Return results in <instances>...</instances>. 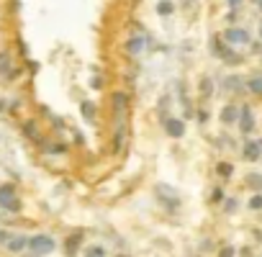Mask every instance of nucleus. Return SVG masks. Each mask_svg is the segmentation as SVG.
<instances>
[{
	"mask_svg": "<svg viewBox=\"0 0 262 257\" xmlns=\"http://www.w3.org/2000/svg\"><path fill=\"white\" fill-rule=\"evenodd\" d=\"M111 111H113V134H111V152L123 155L131 139V95L126 90L111 93Z\"/></svg>",
	"mask_w": 262,
	"mask_h": 257,
	"instance_id": "nucleus-1",
	"label": "nucleus"
},
{
	"mask_svg": "<svg viewBox=\"0 0 262 257\" xmlns=\"http://www.w3.org/2000/svg\"><path fill=\"white\" fill-rule=\"evenodd\" d=\"M208 49H211V57L219 59V62L226 65V67H239V65L244 62V54H242V52H234V47H231V44H226L219 34L211 36Z\"/></svg>",
	"mask_w": 262,
	"mask_h": 257,
	"instance_id": "nucleus-2",
	"label": "nucleus"
},
{
	"mask_svg": "<svg viewBox=\"0 0 262 257\" xmlns=\"http://www.w3.org/2000/svg\"><path fill=\"white\" fill-rule=\"evenodd\" d=\"M154 195H157V203H160V208L165 211V214H177V211L182 208V195L170 183H157L154 185Z\"/></svg>",
	"mask_w": 262,
	"mask_h": 257,
	"instance_id": "nucleus-3",
	"label": "nucleus"
},
{
	"mask_svg": "<svg viewBox=\"0 0 262 257\" xmlns=\"http://www.w3.org/2000/svg\"><path fill=\"white\" fill-rule=\"evenodd\" d=\"M0 211H5V214H21L23 211L21 195L13 183H0Z\"/></svg>",
	"mask_w": 262,
	"mask_h": 257,
	"instance_id": "nucleus-4",
	"label": "nucleus"
},
{
	"mask_svg": "<svg viewBox=\"0 0 262 257\" xmlns=\"http://www.w3.org/2000/svg\"><path fill=\"white\" fill-rule=\"evenodd\" d=\"M54 250H57V239L52 234L39 232L34 237H28V250L26 252H31L34 257H46V255H52Z\"/></svg>",
	"mask_w": 262,
	"mask_h": 257,
	"instance_id": "nucleus-5",
	"label": "nucleus"
},
{
	"mask_svg": "<svg viewBox=\"0 0 262 257\" xmlns=\"http://www.w3.org/2000/svg\"><path fill=\"white\" fill-rule=\"evenodd\" d=\"M216 85H219V90L224 95H244L247 93V80L242 78V75H237V72L224 75Z\"/></svg>",
	"mask_w": 262,
	"mask_h": 257,
	"instance_id": "nucleus-6",
	"label": "nucleus"
},
{
	"mask_svg": "<svg viewBox=\"0 0 262 257\" xmlns=\"http://www.w3.org/2000/svg\"><path fill=\"white\" fill-rule=\"evenodd\" d=\"M237 126H239V134L242 137H250V134H255L257 129V116H255V108L250 103H242L239 105V121H237Z\"/></svg>",
	"mask_w": 262,
	"mask_h": 257,
	"instance_id": "nucleus-7",
	"label": "nucleus"
},
{
	"mask_svg": "<svg viewBox=\"0 0 262 257\" xmlns=\"http://www.w3.org/2000/svg\"><path fill=\"white\" fill-rule=\"evenodd\" d=\"M221 39H224L226 44H231V47H250V44H252V34L247 31V28H242V26H229V28H224Z\"/></svg>",
	"mask_w": 262,
	"mask_h": 257,
	"instance_id": "nucleus-8",
	"label": "nucleus"
},
{
	"mask_svg": "<svg viewBox=\"0 0 262 257\" xmlns=\"http://www.w3.org/2000/svg\"><path fill=\"white\" fill-rule=\"evenodd\" d=\"M83 242H85V232H70L65 237V242H62V252H65V257H77V255H83Z\"/></svg>",
	"mask_w": 262,
	"mask_h": 257,
	"instance_id": "nucleus-9",
	"label": "nucleus"
},
{
	"mask_svg": "<svg viewBox=\"0 0 262 257\" xmlns=\"http://www.w3.org/2000/svg\"><path fill=\"white\" fill-rule=\"evenodd\" d=\"M162 129L170 139H182L185 131H188V126H185V118L182 116H170L162 121Z\"/></svg>",
	"mask_w": 262,
	"mask_h": 257,
	"instance_id": "nucleus-10",
	"label": "nucleus"
},
{
	"mask_svg": "<svg viewBox=\"0 0 262 257\" xmlns=\"http://www.w3.org/2000/svg\"><path fill=\"white\" fill-rule=\"evenodd\" d=\"M242 160H244V162H260V160H262V147H260V139L244 137V142H242Z\"/></svg>",
	"mask_w": 262,
	"mask_h": 257,
	"instance_id": "nucleus-11",
	"label": "nucleus"
},
{
	"mask_svg": "<svg viewBox=\"0 0 262 257\" xmlns=\"http://www.w3.org/2000/svg\"><path fill=\"white\" fill-rule=\"evenodd\" d=\"M216 90H219V85H216V80L211 78V75H200L198 78V98H200V103H208L216 95Z\"/></svg>",
	"mask_w": 262,
	"mask_h": 257,
	"instance_id": "nucleus-12",
	"label": "nucleus"
},
{
	"mask_svg": "<svg viewBox=\"0 0 262 257\" xmlns=\"http://www.w3.org/2000/svg\"><path fill=\"white\" fill-rule=\"evenodd\" d=\"M123 49H126V54L129 57H142L144 52H147V36L139 31V34H131L129 39H126V44H123Z\"/></svg>",
	"mask_w": 262,
	"mask_h": 257,
	"instance_id": "nucleus-13",
	"label": "nucleus"
},
{
	"mask_svg": "<svg viewBox=\"0 0 262 257\" xmlns=\"http://www.w3.org/2000/svg\"><path fill=\"white\" fill-rule=\"evenodd\" d=\"M175 93H177V100L182 103V118H190V116H195V111H193V103H190V95H188V85H185V80H177V83H175Z\"/></svg>",
	"mask_w": 262,
	"mask_h": 257,
	"instance_id": "nucleus-14",
	"label": "nucleus"
},
{
	"mask_svg": "<svg viewBox=\"0 0 262 257\" xmlns=\"http://www.w3.org/2000/svg\"><path fill=\"white\" fill-rule=\"evenodd\" d=\"M219 121H221V126H234L237 121H239V105H237V103H226V105H221Z\"/></svg>",
	"mask_w": 262,
	"mask_h": 257,
	"instance_id": "nucleus-15",
	"label": "nucleus"
},
{
	"mask_svg": "<svg viewBox=\"0 0 262 257\" xmlns=\"http://www.w3.org/2000/svg\"><path fill=\"white\" fill-rule=\"evenodd\" d=\"M5 250H8L10 255H23V252L28 250V237H26V234H13V237L8 239Z\"/></svg>",
	"mask_w": 262,
	"mask_h": 257,
	"instance_id": "nucleus-16",
	"label": "nucleus"
},
{
	"mask_svg": "<svg viewBox=\"0 0 262 257\" xmlns=\"http://www.w3.org/2000/svg\"><path fill=\"white\" fill-rule=\"evenodd\" d=\"M80 113H83V118L87 121V124H95V118H98V103L95 100H80Z\"/></svg>",
	"mask_w": 262,
	"mask_h": 257,
	"instance_id": "nucleus-17",
	"label": "nucleus"
},
{
	"mask_svg": "<svg viewBox=\"0 0 262 257\" xmlns=\"http://www.w3.org/2000/svg\"><path fill=\"white\" fill-rule=\"evenodd\" d=\"M247 93L255 98H262V72H255L247 78Z\"/></svg>",
	"mask_w": 262,
	"mask_h": 257,
	"instance_id": "nucleus-18",
	"label": "nucleus"
},
{
	"mask_svg": "<svg viewBox=\"0 0 262 257\" xmlns=\"http://www.w3.org/2000/svg\"><path fill=\"white\" fill-rule=\"evenodd\" d=\"M234 165H231L229 160H219V162H216V175H219L221 177V183H226V180H231V177H234Z\"/></svg>",
	"mask_w": 262,
	"mask_h": 257,
	"instance_id": "nucleus-19",
	"label": "nucleus"
},
{
	"mask_svg": "<svg viewBox=\"0 0 262 257\" xmlns=\"http://www.w3.org/2000/svg\"><path fill=\"white\" fill-rule=\"evenodd\" d=\"M23 137H28L31 142H36V144H41L44 139H41V131H39V124L34 118H28L26 124H23Z\"/></svg>",
	"mask_w": 262,
	"mask_h": 257,
	"instance_id": "nucleus-20",
	"label": "nucleus"
},
{
	"mask_svg": "<svg viewBox=\"0 0 262 257\" xmlns=\"http://www.w3.org/2000/svg\"><path fill=\"white\" fill-rule=\"evenodd\" d=\"M41 149H44L46 155H52V157L67 155V152H70V147H67L65 142H41Z\"/></svg>",
	"mask_w": 262,
	"mask_h": 257,
	"instance_id": "nucleus-21",
	"label": "nucleus"
},
{
	"mask_svg": "<svg viewBox=\"0 0 262 257\" xmlns=\"http://www.w3.org/2000/svg\"><path fill=\"white\" fill-rule=\"evenodd\" d=\"M83 257H108V250H105V245H100V242H92V245L83 247Z\"/></svg>",
	"mask_w": 262,
	"mask_h": 257,
	"instance_id": "nucleus-22",
	"label": "nucleus"
},
{
	"mask_svg": "<svg viewBox=\"0 0 262 257\" xmlns=\"http://www.w3.org/2000/svg\"><path fill=\"white\" fill-rule=\"evenodd\" d=\"M239 206H242V201L237 198V195H226V201L221 203V214L224 216H234L239 211Z\"/></svg>",
	"mask_w": 262,
	"mask_h": 257,
	"instance_id": "nucleus-23",
	"label": "nucleus"
},
{
	"mask_svg": "<svg viewBox=\"0 0 262 257\" xmlns=\"http://www.w3.org/2000/svg\"><path fill=\"white\" fill-rule=\"evenodd\" d=\"M244 185L255 190V193H262V172H247L244 175Z\"/></svg>",
	"mask_w": 262,
	"mask_h": 257,
	"instance_id": "nucleus-24",
	"label": "nucleus"
},
{
	"mask_svg": "<svg viewBox=\"0 0 262 257\" xmlns=\"http://www.w3.org/2000/svg\"><path fill=\"white\" fill-rule=\"evenodd\" d=\"M226 201V188H224V183L221 185H213L211 188V195H208V203L211 206H221Z\"/></svg>",
	"mask_w": 262,
	"mask_h": 257,
	"instance_id": "nucleus-25",
	"label": "nucleus"
},
{
	"mask_svg": "<svg viewBox=\"0 0 262 257\" xmlns=\"http://www.w3.org/2000/svg\"><path fill=\"white\" fill-rule=\"evenodd\" d=\"M219 250V245L211 239V237H203V239H198V255H211Z\"/></svg>",
	"mask_w": 262,
	"mask_h": 257,
	"instance_id": "nucleus-26",
	"label": "nucleus"
},
{
	"mask_svg": "<svg viewBox=\"0 0 262 257\" xmlns=\"http://www.w3.org/2000/svg\"><path fill=\"white\" fill-rule=\"evenodd\" d=\"M173 13H175V3H173V0H157V16L170 18Z\"/></svg>",
	"mask_w": 262,
	"mask_h": 257,
	"instance_id": "nucleus-27",
	"label": "nucleus"
},
{
	"mask_svg": "<svg viewBox=\"0 0 262 257\" xmlns=\"http://www.w3.org/2000/svg\"><path fill=\"white\" fill-rule=\"evenodd\" d=\"M216 257H239V250L231 245V242H224V245H219V250H216Z\"/></svg>",
	"mask_w": 262,
	"mask_h": 257,
	"instance_id": "nucleus-28",
	"label": "nucleus"
},
{
	"mask_svg": "<svg viewBox=\"0 0 262 257\" xmlns=\"http://www.w3.org/2000/svg\"><path fill=\"white\" fill-rule=\"evenodd\" d=\"M10 70H13L10 54H8V52H0V75H3V78H8V75H10Z\"/></svg>",
	"mask_w": 262,
	"mask_h": 257,
	"instance_id": "nucleus-29",
	"label": "nucleus"
},
{
	"mask_svg": "<svg viewBox=\"0 0 262 257\" xmlns=\"http://www.w3.org/2000/svg\"><path fill=\"white\" fill-rule=\"evenodd\" d=\"M195 121H198V126H206L211 121V111L206 108V105H198L195 108Z\"/></svg>",
	"mask_w": 262,
	"mask_h": 257,
	"instance_id": "nucleus-30",
	"label": "nucleus"
},
{
	"mask_svg": "<svg viewBox=\"0 0 262 257\" xmlns=\"http://www.w3.org/2000/svg\"><path fill=\"white\" fill-rule=\"evenodd\" d=\"M247 208L255 211V214H257V211H262V193H252V198L247 201Z\"/></svg>",
	"mask_w": 262,
	"mask_h": 257,
	"instance_id": "nucleus-31",
	"label": "nucleus"
},
{
	"mask_svg": "<svg viewBox=\"0 0 262 257\" xmlns=\"http://www.w3.org/2000/svg\"><path fill=\"white\" fill-rule=\"evenodd\" d=\"M90 87L92 90H103L105 87V78H103V75H92V78H90Z\"/></svg>",
	"mask_w": 262,
	"mask_h": 257,
	"instance_id": "nucleus-32",
	"label": "nucleus"
},
{
	"mask_svg": "<svg viewBox=\"0 0 262 257\" xmlns=\"http://www.w3.org/2000/svg\"><path fill=\"white\" fill-rule=\"evenodd\" d=\"M10 237H13V234H10L8 229H0V245H3V247H5V245H8V239H10Z\"/></svg>",
	"mask_w": 262,
	"mask_h": 257,
	"instance_id": "nucleus-33",
	"label": "nucleus"
},
{
	"mask_svg": "<svg viewBox=\"0 0 262 257\" xmlns=\"http://www.w3.org/2000/svg\"><path fill=\"white\" fill-rule=\"evenodd\" d=\"M239 257H255V250L252 247H244V250H239Z\"/></svg>",
	"mask_w": 262,
	"mask_h": 257,
	"instance_id": "nucleus-34",
	"label": "nucleus"
},
{
	"mask_svg": "<svg viewBox=\"0 0 262 257\" xmlns=\"http://www.w3.org/2000/svg\"><path fill=\"white\" fill-rule=\"evenodd\" d=\"M75 144H85V137H83V131H75Z\"/></svg>",
	"mask_w": 262,
	"mask_h": 257,
	"instance_id": "nucleus-35",
	"label": "nucleus"
},
{
	"mask_svg": "<svg viewBox=\"0 0 262 257\" xmlns=\"http://www.w3.org/2000/svg\"><path fill=\"white\" fill-rule=\"evenodd\" d=\"M252 237H255L257 245H262V229H252Z\"/></svg>",
	"mask_w": 262,
	"mask_h": 257,
	"instance_id": "nucleus-36",
	"label": "nucleus"
},
{
	"mask_svg": "<svg viewBox=\"0 0 262 257\" xmlns=\"http://www.w3.org/2000/svg\"><path fill=\"white\" fill-rule=\"evenodd\" d=\"M226 3H229V5H231V8H239V5H242V3H244V0H226Z\"/></svg>",
	"mask_w": 262,
	"mask_h": 257,
	"instance_id": "nucleus-37",
	"label": "nucleus"
},
{
	"mask_svg": "<svg viewBox=\"0 0 262 257\" xmlns=\"http://www.w3.org/2000/svg\"><path fill=\"white\" fill-rule=\"evenodd\" d=\"M257 34H260V41H262V18H260V26H257Z\"/></svg>",
	"mask_w": 262,
	"mask_h": 257,
	"instance_id": "nucleus-38",
	"label": "nucleus"
},
{
	"mask_svg": "<svg viewBox=\"0 0 262 257\" xmlns=\"http://www.w3.org/2000/svg\"><path fill=\"white\" fill-rule=\"evenodd\" d=\"M116 257H131L129 252H121V255H116Z\"/></svg>",
	"mask_w": 262,
	"mask_h": 257,
	"instance_id": "nucleus-39",
	"label": "nucleus"
},
{
	"mask_svg": "<svg viewBox=\"0 0 262 257\" xmlns=\"http://www.w3.org/2000/svg\"><path fill=\"white\" fill-rule=\"evenodd\" d=\"M257 5H260V10H262V0H257Z\"/></svg>",
	"mask_w": 262,
	"mask_h": 257,
	"instance_id": "nucleus-40",
	"label": "nucleus"
},
{
	"mask_svg": "<svg viewBox=\"0 0 262 257\" xmlns=\"http://www.w3.org/2000/svg\"><path fill=\"white\" fill-rule=\"evenodd\" d=\"M195 257H206V255H195Z\"/></svg>",
	"mask_w": 262,
	"mask_h": 257,
	"instance_id": "nucleus-41",
	"label": "nucleus"
},
{
	"mask_svg": "<svg viewBox=\"0 0 262 257\" xmlns=\"http://www.w3.org/2000/svg\"><path fill=\"white\" fill-rule=\"evenodd\" d=\"M260 147H262V139H260Z\"/></svg>",
	"mask_w": 262,
	"mask_h": 257,
	"instance_id": "nucleus-42",
	"label": "nucleus"
}]
</instances>
